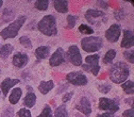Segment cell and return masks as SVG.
<instances>
[{"instance_id": "cell-30", "label": "cell", "mask_w": 134, "mask_h": 117, "mask_svg": "<svg viewBox=\"0 0 134 117\" xmlns=\"http://www.w3.org/2000/svg\"><path fill=\"white\" fill-rule=\"evenodd\" d=\"M14 16H15V12H14L11 8L4 9L3 14H2V20L9 23V21H11V19L14 18Z\"/></svg>"}, {"instance_id": "cell-13", "label": "cell", "mask_w": 134, "mask_h": 117, "mask_svg": "<svg viewBox=\"0 0 134 117\" xmlns=\"http://www.w3.org/2000/svg\"><path fill=\"white\" fill-rule=\"evenodd\" d=\"M29 61H30L29 55L25 52H21V51L15 52L12 57V65L17 69H21V68L26 67L29 63Z\"/></svg>"}, {"instance_id": "cell-19", "label": "cell", "mask_w": 134, "mask_h": 117, "mask_svg": "<svg viewBox=\"0 0 134 117\" xmlns=\"http://www.w3.org/2000/svg\"><path fill=\"white\" fill-rule=\"evenodd\" d=\"M55 86V83L53 80H48V81H41L37 86L38 92L42 95H48L50 91H52Z\"/></svg>"}, {"instance_id": "cell-26", "label": "cell", "mask_w": 134, "mask_h": 117, "mask_svg": "<svg viewBox=\"0 0 134 117\" xmlns=\"http://www.w3.org/2000/svg\"><path fill=\"white\" fill-rule=\"evenodd\" d=\"M53 117H69L68 116V111L65 104H61L59 105L53 113Z\"/></svg>"}, {"instance_id": "cell-18", "label": "cell", "mask_w": 134, "mask_h": 117, "mask_svg": "<svg viewBox=\"0 0 134 117\" xmlns=\"http://www.w3.org/2000/svg\"><path fill=\"white\" fill-rule=\"evenodd\" d=\"M21 97H23V90L20 87H14L11 90V93H10L8 99H9V102L11 105H16L19 102Z\"/></svg>"}, {"instance_id": "cell-14", "label": "cell", "mask_w": 134, "mask_h": 117, "mask_svg": "<svg viewBox=\"0 0 134 117\" xmlns=\"http://www.w3.org/2000/svg\"><path fill=\"white\" fill-rule=\"evenodd\" d=\"M18 83H20V80L17 78H5L0 82V92L4 97H7L10 91L14 88Z\"/></svg>"}, {"instance_id": "cell-3", "label": "cell", "mask_w": 134, "mask_h": 117, "mask_svg": "<svg viewBox=\"0 0 134 117\" xmlns=\"http://www.w3.org/2000/svg\"><path fill=\"white\" fill-rule=\"evenodd\" d=\"M27 19H28V17L26 15L18 16L15 20L10 23L5 28H3L1 31H0V37H1L2 40H4V41L10 40V38H15L18 35L20 29L26 24Z\"/></svg>"}, {"instance_id": "cell-8", "label": "cell", "mask_w": 134, "mask_h": 117, "mask_svg": "<svg viewBox=\"0 0 134 117\" xmlns=\"http://www.w3.org/2000/svg\"><path fill=\"white\" fill-rule=\"evenodd\" d=\"M65 57L70 62V64H72L76 67H79L83 64V57L77 45H70L65 53Z\"/></svg>"}, {"instance_id": "cell-39", "label": "cell", "mask_w": 134, "mask_h": 117, "mask_svg": "<svg viewBox=\"0 0 134 117\" xmlns=\"http://www.w3.org/2000/svg\"><path fill=\"white\" fill-rule=\"evenodd\" d=\"M75 117H83V116H82V115H76Z\"/></svg>"}, {"instance_id": "cell-25", "label": "cell", "mask_w": 134, "mask_h": 117, "mask_svg": "<svg viewBox=\"0 0 134 117\" xmlns=\"http://www.w3.org/2000/svg\"><path fill=\"white\" fill-rule=\"evenodd\" d=\"M49 4H50V0H36V1H34V9L44 12L49 9Z\"/></svg>"}, {"instance_id": "cell-4", "label": "cell", "mask_w": 134, "mask_h": 117, "mask_svg": "<svg viewBox=\"0 0 134 117\" xmlns=\"http://www.w3.org/2000/svg\"><path fill=\"white\" fill-rule=\"evenodd\" d=\"M80 45H81V49L84 52L94 54L97 51H99V50H101V48L103 47V40L102 37L95 36V35L85 36L81 40Z\"/></svg>"}, {"instance_id": "cell-11", "label": "cell", "mask_w": 134, "mask_h": 117, "mask_svg": "<svg viewBox=\"0 0 134 117\" xmlns=\"http://www.w3.org/2000/svg\"><path fill=\"white\" fill-rule=\"evenodd\" d=\"M66 61L65 51L62 47H59L55 49V51L49 57V65L51 67H59L62 64H64Z\"/></svg>"}, {"instance_id": "cell-7", "label": "cell", "mask_w": 134, "mask_h": 117, "mask_svg": "<svg viewBox=\"0 0 134 117\" xmlns=\"http://www.w3.org/2000/svg\"><path fill=\"white\" fill-rule=\"evenodd\" d=\"M66 81L74 86H85L88 83V78L82 71H70L66 75Z\"/></svg>"}, {"instance_id": "cell-32", "label": "cell", "mask_w": 134, "mask_h": 117, "mask_svg": "<svg viewBox=\"0 0 134 117\" xmlns=\"http://www.w3.org/2000/svg\"><path fill=\"white\" fill-rule=\"evenodd\" d=\"M97 90L101 93V94H109L112 90V85L110 84V83H100V84L97 85Z\"/></svg>"}, {"instance_id": "cell-38", "label": "cell", "mask_w": 134, "mask_h": 117, "mask_svg": "<svg viewBox=\"0 0 134 117\" xmlns=\"http://www.w3.org/2000/svg\"><path fill=\"white\" fill-rule=\"evenodd\" d=\"M3 3H4V2H3V1H1V0H0V10L2 9V7H3Z\"/></svg>"}, {"instance_id": "cell-24", "label": "cell", "mask_w": 134, "mask_h": 117, "mask_svg": "<svg viewBox=\"0 0 134 117\" xmlns=\"http://www.w3.org/2000/svg\"><path fill=\"white\" fill-rule=\"evenodd\" d=\"M78 32L80 33V34L86 35V36H91L92 34H94L95 30H94L91 26H88V25H86V24H81V25L79 26V28H78Z\"/></svg>"}, {"instance_id": "cell-15", "label": "cell", "mask_w": 134, "mask_h": 117, "mask_svg": "<svg viewBox=\"0 0 134 117\" xmlns=\"http://www.w3.org/2000/svg\"><path fill=\"white\" fill-rule=\"evenodd\" d=\"M122 38L120 42V47L124 49H130L134 46V34L133 31L129 29L122 30Z\"/></svg>"}, {"instance_id": "cell-10", "label": "cell", "mask_w": 134, "mask_h": 117, "mask_svg": "<svg viewBox=\"0 0 134 117\" xmlns=\"http://www.w3.org/2000/svg\"><path fill=\"white\" fill-rule=\"evenodd\" d=\"M105 17V13L103 11L96 10V9H88L84 13V18L91 25H97L100 21H103Z\"/></svg>"}, {"instance_id": "cell-34", "label": "cell", "mask_w": 134, "mask_h": 117, "mask_svg": "<svg viewBox=\"0 0 134 117\" xmlns=\"http://www.w3.org/2000/svg\"><path fill=\"white\" fill-rule=\"evenodd\" d=\"M72 96H74V92H66L62 96V102H63V104H65V103H67L68 101H70Z\"/></svg>"}, {"instance_id": "cell-33", "label": "cell", "mask_w": 134, "mask_h": 117, "mask_svg": "<svg viewBox=\"0 0 134 117\" xmlns=\"http://www.w3.org/2000/svg\"><path fill=\"white\" fill-rule=\"evenodd\" d=\"M16 116L17 117H32V113L29 109L23 108V109H19L17 112H16Z\"/></svg>"}, {"instance_id": "cell-35", "label": "cell", "mask_w": 134, "mask_h": 117, "mask_svg": "<svg viewBox=\"0 0 134 117\" xmlns=\"http://www.w3.org/2000/svg\"><path fill=\"white\" fill-rule=\"evenodd\" d=\"M2 117H14V110L13 108H5L1 114Z\"/></svg>"}, {"instance_id": "cell-12", "label": "cell", "mask_w": 134, "mask_h": 117, "mask_svg": "<svg viewBox=\"0 0 134 117\" xmlns=\"http://www.w3.org/2000/svg\"><path fill=\"white\" fill-rule=\"evenodd\" d=\"M75 109H76L78 112H80L81 114H83L84 116H86V117L91 116V114H92V112H93L92 103H91V101H90V99H88L87 97H85V96H83V97L80 98V100L77 102Z\"/></svg>"}, {"instance_id": "cell-28", "label": "cell", "mask_w": 134, "mask_h": 117, "mask_svg": "<svg viewBox=\"0 0 134 117\" xmlns=\"http://www.w3.org/2000/svg\"><path fill=\"white\" fill-rule=\"evenodd\" d=\"M79 19V16L77 15H72V14H69L67 15V18H66V23H67V28L68 29H74L77 21Z\"/></svg>"}, {"instance_id": "cell-31", "label": "cell", "mask_w": 134, "mask_h": 117, "mask_svg": "<svg viewBox=\"0 0 134 117\" xmlns=\"http://www.w3.org/2000/svg\"><path fill=\"white\" fill-rule=\"evenodd\" d=\"M122 55H124V58L127 62H129L132 65L134 64V51H133V49H126L122 52Z\"/></svg>"}, {"instance_id": "cell-9", "label": "cell", "mask_w": 134, "mask_h": 117, "mask_svg": "<svg viewBox=\"0 0 134 117\" xmlns=\"http://www.w3.org/2000/svg\"><path fill=\"white\" fill-rule=\"evenodd\" d=\"M121 32H122V29H121V26L119 24H112L105 30L104 37H105V40L109 43L115 44V43H117L119 41L120 35H121Z\"/></svg>"}, {"instance_id": "cell-29", "label": "cell", "mask_w": 134, "mask_h": 117, "mask_svg": "<svg viewBox=\"0 0 134 117\" xmlns=\"http://www.w3.org/2000/svg\"><path fill=\"white\" fill-rule=\"evenodd\" d=\"M36 117H53V112H52L51 107H50L49 104H45L42 112Z\"/></svg>"}, {"instance_id": "cell-23", "label": "cell", "mask_w": 134, "mask_h": 117, "mask_svg": "<svg viewBox=\"0 0 134 117\" xmlns=\"http://www.w3.org/2000/svg\"><path fill=\"white\" fill-rule=\"evenodd\" d=\"M116 57H117L116 49H113V48L112 49H109L108 51L105 52L104 57L102 58V63L103 64H112Z\"/></svg>"}, {"instance_id": "cell-40", "label": "cell", "mask_w": 134, "mask_h": 117, "mask_svg": "<svg viewBox=\"0 0 134 117\" xmlns=\"http://www.w3.org/2000/svg\"><path fill=\"white\" fill-rule=\"evenodd\" d=\"M0 96H1V92H0Z\"/></svg>"}, {"instance_id": "cell-21", "label": "cell", "mask_w": 134, "mask_h": 117, "mask_svg": "<svg viewBox=\"0 0 134 117\" xmlns=\"http://www.w3.org/2000/svg\"><path fill=\"white\" fill-rule=\"evenodd\" d=\"M13 51H14V46L11 44H4L2 46H0V58L7 60Z\"/></svg>"}, {"instance_id": "cell-2", "label": "cell", "mask_w": 134, "mask_h": 117, "mask_svg": "<svg viewBox=\"0 0 134 117\" xmlns=\"http://www.w3.org/2000/svg\"><path fill=\"white\" fill-rule=\"evenodd\" d=\"M37 30L43 35L51 37L58 34V28H57V17L52 14L45 15L44 17L40 19L37 23Z\"/></svg>"}, {"instance_id": "cell-36", "label": "cell", "mask_w": 134, "mask_h": 117, "mask_svg": "<svg viewBox=\"0 0 134 117\" xmlns=\"http://www.w3.org/2000/svg\"><path fill=\"white\" fill-rule=\"evenodd\" d=\"M122 117H134V110H133V108L125 110L122 112Z\"/></svg>"}, {"instance_id": "cell-41", "label": "cell", "mask_w": 134, "mask_h": 117, "mask_svg": "<svg viewBox=\"0 0 134 117\" xmlns=\"http://www.w3.org/2000/svg\"><path fill=\"white\" fill-rule=\"evenodd\" d=\"M0 74H1V69H0Z\"/></svg>"}, {"instance_id": "cell-16", "label": "cell", "mask_w": 134, "mask_h": 117, "mask_svg": "<svg viewBox=\"0 0 134 117\" xmlns=\"http://www.w3.org/2000/svg\"><path fill=\"white\" fill-rule=\"evenodd\" d=\"M27 88H29L30 91L26 94L25 98H24V101H23V104L27 108V109H32L36 104V101H37V97L36 95L34 94V92L32 91V88L30 86L27 85Z\"/></svg>"}, {"instance_id": "cell-6", "label": "cell", "mask_w": 134, "mask_h": 117, "mask_svg": "<svg viewBox=\"0 0 134 117\" xmlns=\"http://www.w3.org/2000/svg\"><path fill=\"white\" fill-rule=\"evenodd\" d=\"M119 104H120V101L118 99H111V98H107V97H101V98H99L98 109L100 111L115 114L120 109Z\"/></svg>"}, {"instance_id": "cell-20", "label": "cell", "mask_w": 134, "mask_h": 117, "mask_svg": "<svg viewBox=\"0 0 134 117\" xmlns=\"http://www.w3.org/2000/svg\"><path fill=\"white\" fill-rule=\"evenodd\" d=\"M53 8L58 13L66 14L69 10V2L67 1V0H54Z\"/></svg>"}, {"instance_id": "cell-5", "label": "cell", "mask_w": 134, "mask_h": 117, "mask_svg": "<svg viewBox=\"0 0 134 117\" xmlns=\"http://www.w3.org/2000/svg\"><path fill=\"white\" fill-rule=\"evenodd\" d=\"M100 55L97 53L88 54L84 59V64L81 65L82 69L84 71L91 73L94 77H98L100 73Z\"/></svg>"}, {"instance_id": "cell-17", "label": "cell", "mask_w": 134, "mask_h": 117, "mask_svg": "<svg viewBox=\"0 0 134 117\" xmlns=\"http://www.w3.org/2000/svg\"><path fill=\"white\" fill-rule=\"evenodd\" d=\"M50 48L47 45H41L34 50V55L37 60H46L50 57Z\"/></svg>"}, {"instance_id": "cell-37", "label": "cell", "mask_w": 134, "mask_h": 117, "mask_svg": "<svg viewBox=\"0 0 134 117\" xmlns=\"http://www.w3.org/2000/svg\"><path fill=\"white\" fill-rule=\"evenodd\" d=\"M96 117H115V116H114V114H112V113L103 112V113H101V114H98Z\"/></svg>"}, {"instance_id": "cell-1", "label": "cell", "mask_w": 134, "mask_h": 117, "mask_svg": "<svg viewBox=\"0 0 134 117\" xmlns=\"http://www.w3.org/2000/svg\"><path fill=\"white\" fill-rule=\"evenodd\" d=\"M130 76V67L124 61L114 63L109 69V78L114 84H121Z\"/></svg>"}, {"instance_id": "cell-27", "label": "cell", "mask_w": 134, "mask_h": 117, "mask_svg": "<svg viewBox=\"0 0 134 117\" xmlns=\"http://www.w3.org/2000/svg\"><path fill=\"white\" fill-rule=\"evenodd\" d=\"M18 42H19V44H20L23 47H25V48L28 49V50H30V49L33 48L32 41H31V38H30L29 36H27V35H23V36H20Z\"/></svg>"}, {"instance_id": "cell-22", "label": "cell", "mask_w": 134, "mask_h": 117, "mask_svg": "<svg viewBox=\"0 0 134 117\" xmlns=\"http://www.w3.org/2000/svg\"><path fill=\"white\" fill-rule=\"evenodd\" d=\"M121 88L128 96H133L134 94V82L133 80H127L124 83H121Z\"/></svg>"}]
</instances>
